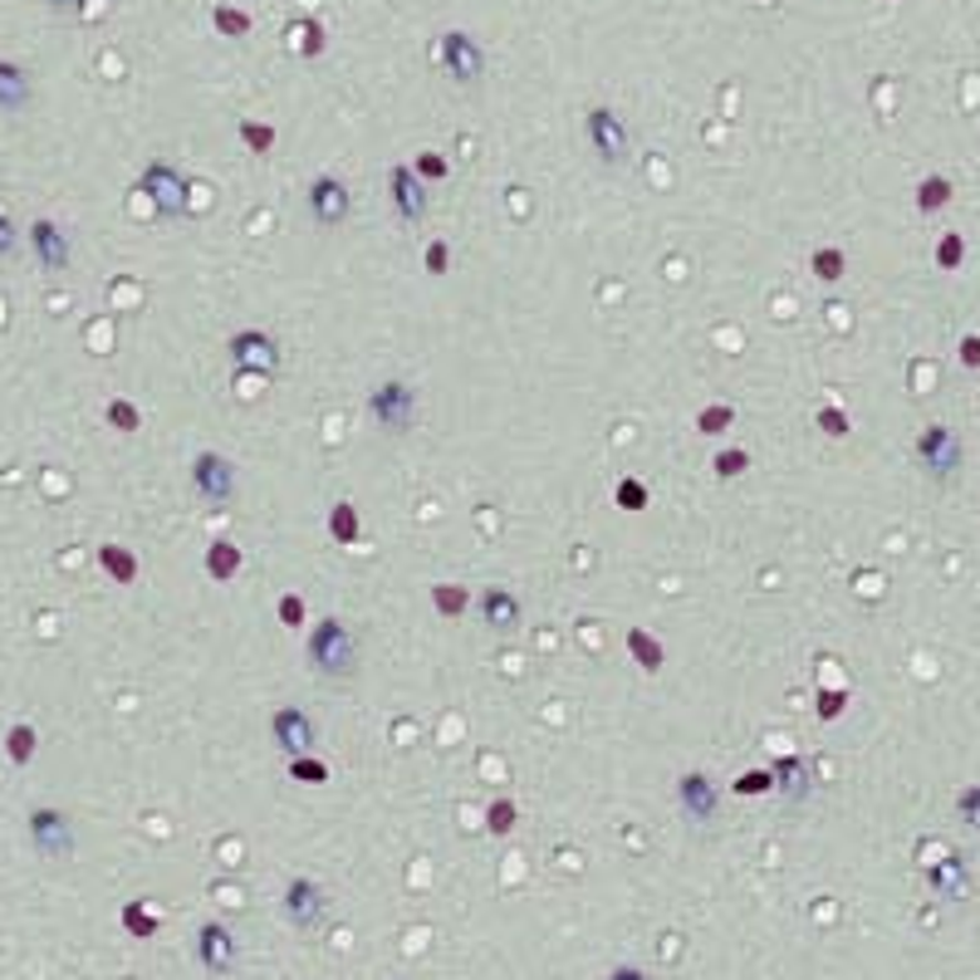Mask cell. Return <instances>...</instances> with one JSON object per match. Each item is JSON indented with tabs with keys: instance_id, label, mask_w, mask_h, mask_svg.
<instances>
[{
	"instance_id": "4",
	"label": "cell",
	"mask_w": 980,
	"mask_h": 980,
	"mask_svg": "<svg viewBox=\"0 0 980 980\" xmlns=\"http://www.w3.org/2000/svg\"><path fill=\"white\" fill-rule=\"evenodd\" d=\"M368 417L378 421L383 431H407L417 417V393L403 378H383L368 387Z\"/></svg>"
},
{
	"instance_id": "22",
	"label": "cell",
	"mask_w": 980,
	"mask_h": 980,
	"mask_svg": "<svg viewBox=\"0 0 980 980\" xmlns=\"http://www.w3.org/2000/svg\"><path fill=\"white\" fill-rule=\"evenodd\" d=\"M98 560H104L108 578H118V584H133V578H138V560H133L128 550H118V544H104V550H98Z\"/></svg>"
},
{
	"instance_id": "19",
	"label": "cell",
	"mask_w": 980,
	"mask_h": 980,
	"mask_svg": "<svg viewBox=\"0 0 980 980\" xmlns=\"http://www.w3.org/2000/svg\"><path fill=\"white\" fill-rule=\"evenodd\" d=\"M927 883L937 887L941 897H951V903H961V897H971V868H966V858H941V863H931V873H927Z\"/></svg>"
},
{
	"instance_id": "35",
	"label": "cell",
	"mask_w": 980,
	"mask_h": 980,
	"mask_svg": "<svg viewBox=\"0 0 980 980\" xmlns=\"http://www.w3.org/2000/svg\"><path fill=\"white\" fill-rule=\"evenodd\" d=\"M819 427H824L828 437H848V413H838V407H824V413H819Z\"/></svg>"
},
{
	"instance_id": "33",
	"label": "cell",
	"mask_w": 980,
	"mask_h": 980,
	"mask_svg": "<svg viewBox=\"0 0 980 980\" xmlns=\"http://www.w3.org/2000/svg\"><path fill=\"white\" fill-rule=\"evenodd\" d=\"M241 138L256 147V153H270V143H275V133L265 128V123H241Z\"/></svg>"
},
{
	"instance_id": "44",
	"label": "cell",
	"mask_w": 980,
	"mask_h": 980,
	"mask_svg": "<svg viewBox=\"0 0 980 980\" xmlns=\"http://www.w3.org/2000/svg\"><path fill=\"white\" fill-rule=\"evenodd\" d=\"M417 173H421V177H447V163H441L437 153H421V157H417Z\"/></svg>"
},
{
	"instance_id": "41",
	"label": "cell",
	"mask_w": 980,
	"mask_h": 980,
	"mask_svg": "<svg viewBox=\"0 0 980 980\" xmlns=\"http://www.w3.org/2000/svg\"><path fill=\"white\" fill-rule=\"evenodd\" d=\"M770 784H774V770H765V774H740L736 790H740V794H760V790H770Z\"/></svg>"
},
{
	"instance_id": "7",
	"label": "cell",
	"mask_w": 980,
	"mask_h": 980,
	"mask_svg": "<svg viewBox=\"0 0 980 980\" xmlns=\"http://www.w3.org/2000/svg\"><path fill=\"white\" fill-rule=\"evenodd\" d=\"M231 363L250 378H270V373H280V344L260 329H241L231 338Z\"/></svg>"
},
{
	"instance_id": "38",
	"label": "cell",
	"mask_w": 980,
	"mask_h": 980,
	"mask_svg": "<svg viewBox=\"0 0 980 980\" xmlns=\"http://www.w3.org/2000/svg\"><path fill=\"white\" fill-rule=\"evenodd\" d=\"M510 824H515V804H510V800L490 804V828H496V834H505Z\"/></svg>"
},
{
	"instance_id": "1",
	"label": "cell",
	"mask_w": 980,
	"mask_h": 980,
	"mask_svg": "<svg viewBox=\"0 0 980 980\" xmlns=\"http://www.w3.org/2000/svg\"><path fill=\"white\" fill-rule=\"evenodd\" d=\"M310 667L319 671V677H329V681H344V677L358 671V643H353V633H348L344 618L314 623V633H310Z\"/></svg>"
},
{
	"instance_id": "43",
	"label": "cell",
	"mask_w": 980,
	"mask_h": 980,
	"mask_svg": "<svg viewBox=\"0 0 980 980\" xmlns=\"http://www.w3.org/2000/svg\"><path fill=\"white\" fill-rule=\"evenodd\" d=\"M716 471H721V476H740V471H746V451H721Z\"/></svg>"
},
{
	"instance_id": "39",
	"label": "cell",
	"mask_w": 980,
	"mask_h": 980,
	"mask_svg": "<svg viewBox=\"0 0 980 980\" xmlns=\"http://www.w3.org/2000/svg\"><path fill=\"white\" fill-rule=\"evenodd\" d=\"M431 598H437V608H447V618H456V613L466 608V594H461V588H437Z\"/></svg>"
},
{
	"instance_id": "37",
	"label": "cell",
	"mask_w": 980,
	"mask_h": 980,
	"mask_svg": "<svg viewBox=\"0 0 980 980\" xmlns=\"http://www.w3.org/2000/svg\"><path fill=\"white\" fill-rule=\"evenodd\" d=\"M334 540H338V544L358 540V534H353V505H338V510H334Z\"/></svg>"
},
{
	"instance_id": "50",
	"label": "cell",
	"mask_w": 980,
	"mask_h": 980,
	"mask_svg": "<svg viewBox=\"0 0 980 980\" xmlns=\"http://www.w3.org/2000/svg\"><path fill=\"white\" fill-rule=\"evenodd\" d=\"M44 6H50V10H64V15H70V10H79L84 0H44Z\"/></svg>"
},
{
	"instance_id": "46",
	"label": "cell",
	"mask_w": 980,
	"mask_h": 980,
	"mask_svg": "<svg viewBox=\"0 0 980 980\" xmlns=\"http://www.w3.org/2000/svg\"><path fill=\"white\" fill-rule=\"evenodd\" d=\"M447 256H451V250H447V246H441V241H437V246H431V250H427V270H431V275H441V270H447Z\"/></svg>"
},
{
	"instance_id": "15",
	"label": "cell",
	"mask_w": 980,
	"mask_h": 980,
	"mask_svg": "<svg viewBox=\"0 0 980 980\" xmlns=\"http://www.w3.org/2000/svg\"><path fill=\"white\" fill-rule=\"evenodd\" d=\"M476 608H481V623H486V628H496V633H515V628H520V598L510 594V588H500V584L481 588Z\"/></svg>"
},
{
	"instance_id": "31",
	"label": "cell",
	"mask_w": 980,
	"mask_h": 980,
	"mask_svg": "<svg viewBox=\"0 0 980 980\" xmlns=\"http://www.w3.org/2000/svg\"><path fill=\"white\" fill-rule=\"evenodd\" d=\"M814 275L819 280H838L843 275V256H838V250H819V256H814Z\"/></svg>"
},
{
	"instance_id": "18",
	"label": "cell",
	"mask_w": 980,
	"mask_h": 980,
	"mask_svg": "<svg viewBox=\"0 0 980 980\" xmlns=\"http://www.w3.org/2000/svg\"><path fill=\"white\" fill-rule=\"evenodd\" d=\"M30 94H35V84H30L25 64L0 60V113H25Z\"/></svg>"
},
{
	"instance_id": "32",
	"label": "cell",
	"mask_w": 980,
	"mask_h": 980,
	"mask_svg": "<svg viewBox=\"0 0 980 980\" xmlns=\"http://www.w3.org/2000/svg\"><path fill=\"white\" fill-rule=\"evenodd\" d=\"M123 921L133 927V937H153V931H157V921L147 917V907H143V903H133L128 911H123Z\"/></svg>"
},
{
	"instance_id": "20",
	"label": "cell",
	"mask_w": 980,
	"mask_h": 980,
	"mask_svg": "<svg viewBox=\"0 0 980 980\" xmlns=\"http://www.w3.org/2000/svg\"><path fill=\"white\" fill-rule=\"evenodd\" d=\"M774 784L784 790V800H804L809 794V765L800 755H784L780 765H774Z\"/></svg>"
},
{
	"instance_id": "16",
	"label": "cell",
	"mask_w": 980,
	"mask_h": 980,
	"mask_svg": "<svg viewBox=\"0 0 980 980\" xmlns=\"http://www.w3.org/2000/svg\"><path fill=\"white\" fill-rule=\"evenodd\" d=\"M197 956L207 971H231L236 966V937L221 927V921H207V927L197 931Z\"/></svg>"
},
{
	"instance_id": "9",
	"label": "cell",
	"mask_w": 980,
	"mask_h": 980,
	"mask_svg": "<svg viewBox=\"0 0 980 980\" xmlns=\"http://www.w3.org/2000/svg\"><path fill=\"white\" fill-rule=\"evenodd\" d=\"M30 838H35V848L44 858H70L74 853L70 814H60V809H35V814H30Z\"/></svg>"
},
{
	"instance_id": "48",
	"label": "cell",
	"mask_w": 980,
	"mask_h": 980,
	"mask_svg": "<svg viewBox=\"0 0 980 980\" xmlns=\"http://www.w3.org/2000/svg\"><path fill=\"white\" fill-rule=\"evenodd\" d=\"M843 706H848V697H824V701H819V716H824V721H828V716H838Z\"/></svg>"
},
{
	"instance_id": "42",
	"label": "cell",
	"mask_w": 980,
	"mask_h": 980,
	"mask_svg": "<svg viewBox=\"0 0 980 980\" xmlns=\"http://www.w3.org/2000/svg\"><path fill=\"white\" fill-rule=\"evenodd\" d=\"M15 246H20L15 221H10V216H0V260H6V256H15Z\"/></svg>"
},
{
	"instance_id": "29",
	"label": "cell",
	"mask_w": 980,
	"mask_h": 980,
	"mask_svg": "<svg viewBox=\"0 0 980 980\" xmlns=\"http://www.w3.org/2000/svg\"><path fill=\"white\" fill-rule=\"evenodd\" d=\"M628 647H633V657H637V663H643L647 671L663 667V653H657V643H653L647 633H628Z\"/></svg>"
},
{
	"instance_id": "6",
	"label": "cell",
	"mask_w": 980,
	"mask_h": 980,
	"mask_svg": "<svg viewBox=\"0 0 980 980\" xmlns=\"http://www.w3.org/2000/svg\"><path fill=\"white\" fill-rule=\"evenodd\" d=\"M584 128H588V143H594L598 163H608V167H623V163H628V123H623L613 108H603V104L588 108Z\"/></svg>"
},
{
	"instance_id": "14",
	"label": "cell",
	"mask_w": 980,
	"mask_h": 980,
	"mask_svg": "<svg viewBox=\"0 0 980 980\" xmlns=\"http://www.w3.org/2000/svg\"><path fill=\"white\" fill-rule=\"evenodd\" d=\"M270 726H275V746L284 750V755H310L314 750V721L300 711V706H280Z\"/></svg>"
},
{
	"instance_id": "25",
	"label": "cell",
	"mask_w": 980,
	"mask_h": 980,
	"mask_svg": "<svg viewBox=\"0 0 980 980\" xmlns=\"http://www.w3.org/2000/svg\"><path fill=\"white\" fill-rule=\"evenodd\" d=\"M937 265L941 270H961L966 265V236H956V231L941 236V241H937Z\"/></svg>"
},
{
	"instance_id": "40",
	"label": "cell",
	"mask_w": 980,
	"mask_h": 980,
	"mask_svg": "<svg viewBox=\"0 0 980 980\" xmlns=\"http://www.w3.org/2000/svg\"><path fill=\"white\" fill-rule=\"evenodd\" d=\"M731 427V407H706L701 413V431H726Z\"/></svg>"
},
{
	"instance_id": "13",
	"label": "cell",
	"mask_w": 980,
	"mask_h": 980,
	"mask_svg": "<svg viewBox=\"0 0 980 980\" xmlns=\"http://www.w3.org/2000/svg\"><path fill=\"white\" fill-rule=\"evenodd\" d=\"M387 191H393V207L403 221H421V216H427V181H421L413 167H393V173H387Z\"/></svg>"
},
{
	"instance_id": "5",
	"label": "cell",
	"mask_w": 980,
	"mask_h": 980,
	"mask_svg": "<svg viewBox=\"0 0 980 980\" xmlns=\"http://www.w3.org/2000/svg\"><path fill=\"white\" fill-rule=\"evenodd\" d=\"M437 60H441V70H447L451 84L471 88V84L486 79V50L466 35V30H447V35L437 40Z\"/></svg>"
},
{
	"instance_id": "12",
	"label": "cell",
	"mask_w": 980,
	"mask_h": 980,
	"mask_svg": "<svg viewBox=\"0 0 980 980\" xmlns=\"http://www.w3.org/2000/svg\"><path fill=\"white\" fill-rule=\"evenodd\" d=\"M30 246H35V260L44 270H70V236H64L60 221H50V216L30 221Z\"/></svg>"
},
{
	"instance_id": "10",
	"label": "cell",
	"mask_w": 980,
	"mask_h": 980,
	"mask_svg": "<svg viewBox=\"0 0 980 980\" xmlns=\"http://www.w3.org/2000/svg\"><path fill=\"white\" fill-rule=\"evenodd\" d=\"M191 486L207 500H216V505H226V500L236 496V466L226 461L221 451H201L197 461H191Z\"/></svg>"
},
{
	"instance_id": "2",
	"label": "cell",
	"mask_w": 980,
	"mask_h": 980,
	"mask_svg": "<svg viewBox=\"0 0 980 980\" xmlns=\"http://www.w3.org/2000/svg\"><path fill=\"white\" fill-rule=\"evenodd\" d=\"M917 466H921V471H927L937 486L956 481V476H961V466H966L961 437H956L951 427H941V421L921 427V431H917Z\"/></svg>"
},
{
	"instance_id": "17",
	"label": "cell",
	"mask_w": 980,
	"mask_h": 980,
	"mask_svg": "<svg viewBox=\"0 0 980 980\" xmlns=\"http://www.w3.org/2000/svg\"><path fill=\"white\" fill-rule=\"evenodd\" d=\"M677 800H681V809H687V819H697V824H706V819L716 814V784L706 780L701 770H691V774H681V784H677Z\"/></svg>"
},
{
	"instance_id": "11",
	"label": "cell",
	"mask_w": 980,
	"mask_h": 980,
	"mask_svg": "<svg viewBox=\"0 0 980 980\" xmlns=\"http://www.w3.org/2000/svg\"><path fill=\"white\" fill-rule=\"evenodd\" d=\"M348 211H353V197H348V187L338 177L324 173V177L310 181V216L319 226H344Z\"/></svg>"
},
{
	"instance_id": "27",
	"label": "cell",
	"mask_w": 980,
	"mask_h": 980,
	"mask_svg": "<svg viewBox=\"0 0 980 980\" xmlns=\"http://www.w3.org/2000/svg\"><path fill=\"white\" fill-rule=\"evenodd\" d=\"M236 564H241V554H236L231 544H211V550H207L211 578H231V574H236Z\"/></svg>"
},
{
	"instance_id": "49",
	"label": "cell",
	"mask_w": 980,
	"mask_h": 980,
	"mask_svg": "<svg viewBox=\"0 0 980 980\" xmlns=\"http://www.w3.org/2000/svg\"><path fill=\"white\" fill-rule=\"evenodd\" d=\"M608 980H647L643 971H633V966H618V971H613Z\"/></svg>"
},
{
	"instance_id": "21",
	"label": "cell",
	"mask_w": 980,
	"mask_h": 980,
	"mask_svg": "<svg viewBox=\"0 0 980 980\" xmlns=\"http://www.w3.org/2000/svg\"><path fill=\"white\" fill-rule=\"evenodd\" d=\"M917 207L927 211V216L946 211V207H951V181H946V177H927V181L917 187Z\"/></svg>"
},
{
	"instance_id": "45",
	"label": "cell",
	"mask_w": 980,
	"mask_h": 980,
	"mask_svg": "<svg viewBox=\"0 0 980 980\" xmlns=\"http://www.w3.org/2000/svg\"><path fill=\"white\" fill-rule=\"evenodd\" d=\"M961 363H966V368H980V334L961 338Z\"/></svg>"
},
{
	"instance_id": "34",
	"label": "cell",
	"mask_w": 980,
	"mask_h": 980,
	"mask_svg": "<svg viewBox=\"0 0 980 980\" xmlns=\"http://www.w3.org/2000/svg\"><path fill=\"white\" fill-rule=\"evenodd\" d=\"M108 421L123 431H138V407L133 403H108Z\"/></svg>"
},
{
	"instance_id": "24",
	"label": "cell",
	"mask_w": 980,
	"mask_h": 980,
	"mask_svg": "<svg viewBox=\"0 0 980 980\" xmlns=\"http://www.w3.org/2000/svg\"><path fill=\"white\" fill-rule=\"evenodd\" d=\"M211 20H216V30H221L226 40H246L250 35V15H246V10H236V6H216Z\"/></svg>"
},
{
	"instance_id": "47",
	"label": "cell",
	"mask_w": 980,
	"mask_h": 980,
	"mask_svg": "<svg viewBox=\"0 0 980 980\" xmlns=\"http://www.w3.org/2000/svg\"><path fill=\"white\" fill-rule=\"evenodd\" d=\"M280 618L284 623H300L304 613H300V598H280Z\"/></svg>"
},
{
	"instance_id": "28",
	"label": "cell",
	"mask_w": 980,
	"mask_h": 980,
	"mask_svg": "<svg viewBox=\"0 0 980 980\" xmlns=\"http://www.w3.org/2000/svg\"><path fill=\"white\" fill-rule=\"evenodd\" d=\"M956 814H961L966 828H980V784H966V790L956 794Z\"/></svg>"
},
{
	"instance_id": "26",
	"label": "cell",
	"mask_w": 980,
	"mask_h": 980,
	"mask_svg": "<svg viewBox=\"0 0 980 980\" xmlns=\"http://www.w3.org/2000/svg\"><path fill=\"white\" fill-rule=\"evenodd\" d=\"M6 750H10V760H15V765H25V760L35 755V726H15V731L6 736Z\"/></svg>"
},
{
	"instance_id": "3",
	"label": "cell",
	"mask_w": 980,
	"mask_h": 980,
	"mask_svg": "<svg viewBox=\"0 0 980 980\" xmlns=\"http://www.w3.org/2000/svg\"><path fill=\"white\" fill-rule=\"evenodd\" d=\"M138 187H143V197L153 201V211H157V216H167V221L187 216L191 181L181 177V167H173V163H163V157H157V163H147V167H143Z\"/></svg>"
},
{
	"instance_id": "23",
	"label": "cell",
	"mask_w": 980,
	"mask_h": 980,
	"mask_svg": "<svg viewBox=\"0 0 980 980\" xmlns=\"http://www.w3.org/2000/svg\"><path fill=\"white\" fill-rule=\"evenodd\" d=\"M290 40H294V50H300L304 60H314V54L324 50V25H314V20H294Z\"/></svg>"
},
{
	"instance_id": "30",
	"label": "cell",
	"mask_w": 980,
	"mask_h": 980,
	"mask_svg": "<svg viewBox=\"0 0 980 980\" xmlns=\"http://www.w3.org/2000/svg\"><path fill=\"white\" fill-rule=\"evenodd\" d=\"M290 774H294V780H304V784H324V780H329V765H319V760H310V755H294Z\"/></svg>"
},
{
	"instance_id": "8",
	"label": "cell",
	"mask_w": 980,
	"mask_h": 980,
	"mask_svg": "<svg viewBox=\"0 0 980 980\" xmlns=\"http://www.w3.org/2000/svg\"><path fill=\"white\" fill-rule=\"evenodd\" d=\"M280 911H284V921H290V927L314 931L319 921H324V911H329V897H324V887H319V883H310V877H294V883L284 887Z\"/></svg>"
},
{
	"instance_id": "36",
	"label": "cell",
	"mask_w": 980,
	"mask_h": 980,
	"mask_svg": "<svg viewBox=\"0 0 980 980\" xmlns=\"http://www.w3.org/2000/svg\"><path fill=\"white\" fill-rule=\"evenodd\" d=\"M618 500H623L628 510H643V505H647V486H643V481H623V486H618Z\"/></svg>"
}]
</instances>
